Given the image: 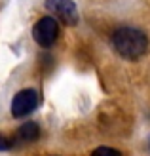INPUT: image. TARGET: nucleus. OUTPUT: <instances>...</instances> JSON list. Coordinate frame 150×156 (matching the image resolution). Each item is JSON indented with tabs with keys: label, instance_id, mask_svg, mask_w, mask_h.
<instances>
[{
	"label": "nucleus",
	"instance_id": "obj_3",
	"mask_svg": "<svg viewBox=\"0 0 150 156\" xmlns=\"http://www.w3.org/2000/svg\"><path fill=\"white\" fill-rule=\"evenodd\" d=\"M38 105V93L33 88L21 90L13 95L12 99V116L13 118H23V116L30 114Z\"/></svg>",
	"mask_w": 150,
	"mask_h": 156
},
{
	"label": "nucleus",
	"instance_id": "obj_5",
	"mask_svg": "<svg viewBox=\"0 0 150 156\" xmlns=\"http://www.w3.org/2000/svg\"><path fill=\"white\" fill-rule=\"evenodd\" d=\"M40 137V126L36 122H25L15 131V143H33Z\"/></svg>",
	"mask_w": 150,
	"mask_h": 156
},
{
	"label": "nucleus",
	"instance_id": "obj_1",
	"mask_svg": "<svg viewBox=\"0 0 150 156\" xmlns=\"http://www.w3.org/2000/svg\"><path fill=\"white\" fill-rule=\"evenodd\" d=\"M112 46L127 61H135L143 57L148 50V38L143 30L135 27H120L112 33Z\"/></svg>",
	"mask_w": 150,
	"mask_h": 156
},
{
	"label": "nucleus",
	"instance_id": "obj_6",
	"mask_svg": "<svg viewBox=\"0 0 150 156\" xmlns=\"http://www.w3.org/2000/svg\"><path fill=\"white\" fill-rule=\"evenodd\" d=\"M91 156H122V152L112 149V147H97V149L91 152Z\"/></svg>",
	"mask_w": 150,
	"mask_h": 156
},
{
	"label": "nucleus",
	"instance_id": "obj_2",
	"mask_svg": "<svg viewBox=\"0 0 150 156\" xmlns=\"http://www.w3.org/2000/svg\"><path fill=\"white\" fill-rule=\"evenodd\" d=\"M59 36V23L55 17H42L36 21V25L33 27V38L38 46L42 48H50L55 44Z\"/></svg>",
	"mask_w": 150,
	"mask_h": 156
},
{
	"label": "nucleus",
	"instance_id": "obj_4",
	"mask_svg": "<svg viewBox=\"0 0 150 156\" xmlns=\"http://www.w3.org/2000/svg\"><path fill=\"white\" fill-rule=\"evenodd\" d=\"M46 8L67 25H76L80 19L74 0H46Z\"/></svg>",
	"mask_w": 150,
	"mask_h": 156
},
{
	"label": "nucleus",
	"instance_id": "obj_7",
	"mask_svg": "<svg viewBox=\"0 0 150 156\" xmlns=\"http://www.w3.org/2000/svg\"><path fill=\"white\" fill-rule=\"evenodd\" d=\"M12 147V143L8 141L6 137H0V151H6V149H10Z\"/></svg>",
	"mask_w": 150,
	"mask_h": 156
}]
</instances>
